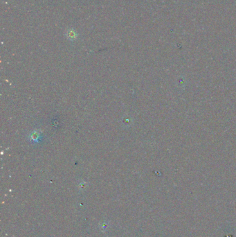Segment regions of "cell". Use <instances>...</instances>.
Instances as JSON below:
<instances>
[{
    "label": "cell",
    "mask_w": 236,
    "mask_h": 237,
    "mask_svg": "<svg viewBox=\"0 0 236 237\" xmlns=\"http://www.w3.org/2000/svg\"><path fill=\"white\" fill-rule=\"evenodd\" d=\"M40 133L38 131H34V132L31 133V134L29 135V138L32 142H38V140L40 138Z\"/></svg>",
    "instance_id": "1"
}]
</instances>
